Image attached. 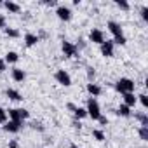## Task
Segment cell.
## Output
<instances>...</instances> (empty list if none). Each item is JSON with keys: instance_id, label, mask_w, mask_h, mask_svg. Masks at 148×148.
Instances as JSON below:
<instances>
[{"instance_id": "7402d4cb", "label": "cell", "mask_w": 148, "mask_h": 148, "mask_svg": "<svg viewBox=\"0 0 148 148\" xmlns=\"http://www.w3.org/2000/svg\"><path fill=\"white\" fill-rule=\"evenodd\" d=\"M134 117L139 120L141 125H148V115H146L145 112H138V113H134Z\"/></svg>"}, {"instance_id": "7c38bea8", "label": "cell", "mask_w": 148, "mask_h": 148, "mask_svg": "<svg viewBox=\"0 0 148 148\" xmlns=\"http://www.w3.org/2000/svg\"><path fill=\"white\" fill-rule=\"evenodd\" d=\"M108 32L113 35V37H119V35H124V32H122V28H120V25L117 23V21H108Z\"/></svg>"}, {"instance_id": "484cf974", "label": "cell", "mask_w": 148, "mask_h": 148, "mask_svg": "<svg viewBox=\"0 0 148 148\" xmlns=\"http://www.w3.org/2000/svg\"><path fill=\"white\" fill-rule=\"evenodd\" d=\"M136 98H138V101L141 103L143 108H148V96H146V94H139V96H136Z\"/></svg>"}, {"instance_id": "4fadbf2b", "label": "cell", "mask_w": 148, "mask_h": 148, "mask_svg": "<svg viewBox=\"0 0 148 148\" xmlns=\"http://www.w3.org/2000/svg\"><path fill=\"white\" fill-rule=\"evenodd\" d=\"M5 112H7L9 120H14V122H23V119H21V110H19V108H9V110H5Z\"/></svg>"}, {"instance_id": "ffe728a7", "label": "cell", "mask_w": 148, "mask_h": 148, "mask_svg": "<svg viewBox=\"0 0 148 148\" xmlns=\"http://www.w3.org/2000/svg\"><path fill=\"white\" fill-rule=\"evenodd\" d=\"M73 117H75V120H82V119H86V117H87V112H86V108H80V106H77V108H75V112H73Z\"/></svg>"}, {"instance_id": "d590c367", "label": "cell", "mask_w": 148, "mask_h": 148, "mask_svg": "<svg viewBox=\"0 0 148 148\" xmlns=\"http://www.w3.org/2000/svg\"><path fill=\"white\" fill-rule=\"evenodd\" d=\"M44 5H56V2L54 0H45V2H42Z\"/></svg>"}, {"instance_id": "e575fe53", "label": "cell", "mask_w": 148, "mask_h": 148, "mask_svg": "<svg viewBox=\"0 0 148 148\" xmlns=\"http://www.w3.org/2000/svg\"><path fill=\"white\" fill-rule=\"evenodd\" d=\"M32 127H33V129H38V131H44L42 124H37V122H33V124H32Z\"/></svg>"}, {"instance_id": "52a82bcc", "label": "cell", "mask_w": 148, "mask_h": 148, "mask_svg": "<svg viewBox=\"0 0 148 148\" xmlns=\"http://www.w3.org/2000/svg\"><path fill=\"white\" fill-rule=\"evenodd\" d=\"M21 127H23V122H14V120H7V122L2 125V129H4L5 132H11V134L19 132Z\"/></svg>"}, {"instance_id": "7a4b0ae2", "label": "cell", "mask_w": 148, "mask_h": 148, "mask_svg": "<svg viewBox=\"0 0 148 148\" xmlns=\"http://www.w3.org/2000/svg\"><path fill=\"white\" fill-rule=\"evenodd\" d=\"M86 112H87V117H91L92 120H98L101 117V108H99V103H98L96 98H89L87 99Z\"/></svg>"}, {"instance_id": "d6986e66", "label": "cell", "mask_w": 148, "mask_h": 148, "mask_svg": "<svg viewBox=\"0 0 148 148\" xmlns=\"http://www.w3.org/2000/svg\"><path fill=\"white\" fill-rule=\"evenodd\" d=\"M117 115H120V117H125V119H127V117H131V115H132V112H131V108H129V106H125V105L122 103V105L117 108Z\"/></svg>"}, {"instance_id": "8fae6325", "label": "cell", "mask_w": 148, "mask_h": 148, "mask_svg": "<svg viewBox=\"0 0 148 148\" xmlns=\"http://www.w3.org/2000/svg\"><path fill=\"white\" fill-rule=\"evenodd\" d=\"M122 99H124V105L129 106V108L136 106V103H138V98H136L134 92H125V94H122Z\"/></svg>"}, {"instance_id": "f1b7e54d", "label": "cell", "mask_w": 148, "mask_h": 148, "mask_svg": "<svg viewBox=\"0 0 148 148\" xmlns=\"http://www.w3.org/2000/svg\"><path fill=\"white\" fill-rule=\"evenodd\" d=\"M139 14H141V18H143V21H148V7H146V5H143V7H141V11H139Z\"/></svg>"}, {"instance_id": "30bf717a", "label": "cell", "mask_w": 148, "mask_h": 148, "mask_svg": "<svg viewBox=\"0 0 148 148\" xmlns=\"http://www.w3.org/2000/svg\"><path fill=\"white\" fill-rule=\"evenodd\" d=\"M86 89H87V92L91 94V98H98V96H101V92H103L101 86H98V84H94V82H89V84L86 86Z\"/></svg>"}, {"instance_id": "836d02e7", "label": "cell", "mask_w": 148, "mask_h": 148, "mask_svg": "<svg viewBox=\"0 0 148 148\" xmlns=\"http://www.w3.org/2000/svg\"><path fill=\"white\" fill-rule=\"evenodd\" d=\"M0 28H5V18H4V14H0Z\"/></svg>"}, {"instance_id": "83f0119b", "label": "cell", "mask_w": 148, "mask_h": 148, "mask_svg": "<svg viewBox=\"0 0 148 148\" xmlns=\"http://www.w3.org/2000/svg\"><path fill=\"white\" fill-rule=\"evenodd\" d=\"M86 73H87V80H89V82H92V80H94V77H96V71H94V68H91V66H89Z\"/></svg>"}, {"instance_id": "f35d334b", "label": "cell", "mask_w": 148, "mask_h": 148, "mask_svg": "<svg viewBox=\"0 0 148 148\" xmlns=\"http://www.w3.org/2000/svg\"><path fill=\"white\" fill-rule=\"evenodd\" d=\"M0 5H2V2H0Z\"/></svg>"}, {"instance_id": "d6a6232c", "label": "cell", "mask_w": 148, "mask_h": 148, "mask_svg": "<svg viewBox=\"0 0 148 148\" xmlns=\"http://www.w3.org/2000/svg\"><path fill=\"white\" fill-rule=\"evenodd\" d=\"M73 127H75V129H82V124H80V120H73Z\"/></svg>"}, {"instance_id": "5b68a950", "label": "cell", "mask_w": 148, "mask_h": 148, "mask_svg": "<svg viewBox=\"0 0 148 148\" xmlns=\"http://www.w3.org/2000/svg\"><path fill=\"white\" fill-rule=\"evenodd\" d=\"M89 40H91L92 44H98V45H101V44L105 42V33H103L99 28H92V30L89 32Z\"/></svg>"}, {"instance_id": "5bb4252c", "label": "cell", "mask_w": 148, "mask_h": 148, "mask_svg": "<svg viewBox=\"0 0 148 148\" xmlns=\"http://www.w3.org/2000/svg\"><path fill=\"white\" fill-rule=\"evenodd\" d=\"M38 42H40V37L38 35H35V33H26L25 35V45L26 47H33Z\"/></svg>"}, {"instance_id": "603a6c76", "label": "cell", "mask_w": 148, "mask_h": 148, "mask_svg": "<svg viewBox=\"0 0 148 148\" xmlns=\"http://www.w3.org/2000/svg\"><path fill=\"white\" fill-rule=\"evenodd\" d=\"M92 138H94L96 141H105V139H106V136H105V132H103L101 129H92Z\"/></svg>"}, {"instance_id": "277c9868", "label": "cell", "mask_w": 148, "mask_h": 148, "mask_svg": "<svg viewBox=\"0 0 148 148\" xmlns=\"http://www.w3.org/2000/svg\"><path fill=\"white\" fill-rule=\"evenodd\" d=\"M54 79H56V82H58L59 86H63V87H70V86H71V77H70V73H68L66 70H58V71L54 73Z\"/></svg>"}, {"instance_id": "cb8c5ba5", "label": "cell", "mask_w": 148, "mask_h": 148, "mask_svg": "<svg viewBox=\"0 0 148 148\" xmlns=\"http://www.w3.org/2000/svg\"><path fill=\"white\" fill-rule=\"evenodd\" d=\"M112 42L117 44V45H125L127 44V38H125V35H119V37H113Z\"/></svg>"}, {"instance_id": "8d00e7d4", "label": "cell", "mask_w": 148, "mask_h": 148, "mask_svg": "<svg viewBox=\"0 0 148 148\" xmlns=\"http://www.w3.org/2000/svg\"><path fill=\"white\" fill-rule=\"evenodd\" d=\"M66 108H68V110H71V112H75V108H77V106L73 105V103H68V105H66Z\"/></svg>"}, {"instance_id": "44dd1931", "label": "cell", "mask_w": 148, "mask_h": 148, "mask_svg": "<svg viewBox=\"0 0 148 148\" xmlns=\"http://www.w3.org/2000/svg\"><path fill=\"white\" fill-rule=\"evenodd\" d=\"M138 134H139V139L141 141H148V125H139Z\"/></svg>"}, {"instance_id": "2e32d148", "label": "cell", "mask_w": 148, "mask_h": 148, "mask_svg": "<svg viewBox=\"0 0 148 148\" xmlns=\"http://www.w3.org/2000/svg\"><path fill=\"white\" fill-rule=\"evenodd\" d=\"M4 61H5L7 64H16V63L19 61V54H18V52H14V51H9V52L5 54Z\"/></svg>"}, {"instance_id": "9c48e42d", "label": "cell", "mask_w": 148, "mask_h": 148, "mask_svg": "<svg viewBox=\"0 0 148 148\" xmlns=\"http://www.w3.org/2000/svg\"><path fill=\"white\" fill-rule=\"evenodd\" d=\"M11 77H12L14 82H25V79H26V71H25L23 68L14 66V68L11 70Z\"/></svg>"}, {"instance_id": "9a60e30c", "label": "cell", "mask_w": 148, "mask_h": 148, "mask_svg": "<svg viewBox=\"0 0 148 148\" xmlns=\"http://www.w3.org/2000/svg\"><path fill=\"white\" fill-rule=\"evenodd\" d=\"M4 7H5L9 12H12V14L21 12V5H19V4H16V2H12V0H7V2H4Z\"/></svg>"}, {"instance_id": "f546056e", "label": "cell", "mask_w": 148, "mask_h": 148, "mask_svg": "<svg viewBox=\"0 0 148 148\" xmlns=\"http://www.w3.org/2000/svg\"><path fill=\"white\" fill-rule=\"evenodd\" d=\"M7 70V63L4 61V58H0V73H4Z\"/></svg>"}, {"instance_id": "e0dca14e", "label": "cell", "mask_w": 148, "mask_h": 148, "mask_svg": "<svg viewBox=\"0 0 148 148\" xmlns=\"http://www.w3.org/2000/svg\"><path fill=\"white\" fill-rule=\"evenodd\" d=\"M5 96H7L9 99H12V101H23L21 92L16 91V89H7V91H5Z\"/></svg>"}, {"instance_id": "74e56055", "label": "cell", "mask_w": 148, "mask_h": 148, "mask_svg": "<svg viewBox=\"0 0 148 148\" xmlns=\"http://www.w3.org/2000/svg\"><path fill=\"white\" fill-rule=\"evenodd\" d=\"M70 148H80V146H77V145H70Z\"/></svg>"}, {"instance_id": "8992f818", "label": "cell", "mask_w": 148, "mask_h": 148, "mask_svg": "<svg viewBox=\"0 0 148 148\" xmlns=\"http://www.w3.org/2000/svg\"><path fill=\"white\" fill-rule=\"evenodd\" d=\"M56 16H58L61 21H70L73 14H71V9H70V7H66V5H58Z\"/></svg>"}, {"instance_id": "d4e9b609", "label": "cell", "mask_w": 148, "mask_h": 148, "mask_svg": "<svg viewBox=\"0 0 148 148\" xmlns=\"http://www.w3.org/2000/svg\"><path fill=\"white\" fill-rule=\"evenodd\" d=\"M115 5H117L119 9H122V11H129V9H131L129 2H125V0H117V2H115Z\"/></svg>"}, {"instance_id": "6da1fadb", "label": "cell", "mask_w": 148, "mask_h": 148, "mask_svg": "<svg viewBox=\"0 0 148 148\" xmlns=\"http://www.w3.org/2000/svg\"><path fill=\"white\" fill-rule=\"evenodd\" d=\"M134 80L132 79H127V77H122L115 82V91L120 92V94H125V92H134Z\"/></svg>"}, {"instance_id": "ba28073f", "label": "cell", "mask_w": 148, "mask_h": 148, "mask_svg": "<svg viewBox=\"0 0 148 148\" xmlns=\"http://www.w3.org/2000/svg\"><path fill=\"white\" fill-rule=\"evenodd\" d=\"M113 47H115V44H113L112 40H105V42L99 45V51H101V54H103L105 58H113Z\"/></svg>"}, {"instance_id": "ac0fdd59", "label": "cell", "mask_w": 148, "mask_h": 148, "mask_svg": "<svg viewBox=\"0 0 148 148\" xmlns=\"http://www.w3.org/2000/svg\"><path fill=\"white\" fill-rule=\"evenodd\" d=\"M4 33H5V37H9V38H19V37H21V32H19L18 28H4Z\"/></svg>"}, {"instance_id": "1f68e13d", "label": "cell", "mask_w": 148, "mask_h": 148, "mask_svg": "<svg viewBox=\"0 0 148 148\" xmlns=\"http://www.w3.org/2000/svg\"><path fill=\"white\" fill-rule=\"evenodd\" d=\"M9 148H19V143H18L16 139H11V141H9Z\"/></svg>"}, {"instance_id": "3957f363", "label": "cell", "mask_w": 148, "mask_h": 148, "mask_svg": "<svg viewBox=\"0 0 148 148\" xmlns=\"http://www.w3.org/2000/svg\"><path fill=\"white\" fill-rule=\"evenodd\" d=\"M61 51L66 58H79V49L73 42H68V40L61 42Z\"/></svg>"}, {"instance_id": "4316f807", "label": "cell", "mask_w": 148, "mask_h": 148, "mask_svg": "<svg viewBox=\"0 0 148 148\" xmlns=\"http://www.w3.org/2000/svg\"><path fill=\"white\" fill-rule=\"evenodd\" d=\"M9 120V117H7V112L2 108V106H0V124H5Z\"/></svg>"}, {"instance_id": "4dcf8cb0", "label": "cell", "mask_w": 148, "mask_h": 148, "mask_svg": "<svg viewBox=\"0 0 148 148\" xmlns=\"http://www.w3.org/2000/svg\"><path fill=\"white\" fill-rule=\"evenodd\" d=\"M98 122H99V124H101V125H106V124H108V119H106V117H105V115H103V113H101V117H99V119H98Z\"/></svg>"}]
</instances>
